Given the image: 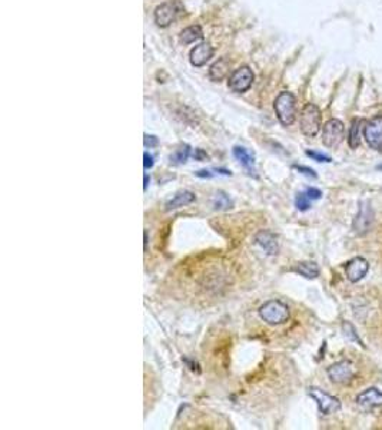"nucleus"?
<instances>
[{
  "label": "nucleus",
  "mask_w": 382,
  "mask_h": 430,
  "mask_svg": "<svg viewBox=\"0 0 382 430\" xmlns=\"http://www.w3.org/2000/svg\"><path fill=\"white\" fill-rule=\"evenodd\" d=\"M253 82V73L248 66H242L237 69L232 75L229 76L228 85L229 89L237 92V93H242L245 90H248L250 88V85Z\"/></svg>",
  "instance_id": "6e6552de"
},
{
  "label": "nucleus",
  "mask_w": 382,
  "mask_h": 430,
  "mask_svg": "<svg viewBox=\"0 0 382 430\" xmlns=\"http://www.w3.org/2000/svg\"><path fill=\"white\" fill-rule=\"evenodd\" d=\"M342 327H344V331H345V336H347V337H349V339H354V340L356 341V343H358L359 346L365 347V344L362 343L361 339L358 337V334L355 333V328H354V326L351 324V323H344V326H342Z\"/></svg>",
  "instance_id": "5701e85b"
},
{
  "label": "nucleus",
  "mask_w": 382,
  "mask_h": 430,
  "mask_svg": "<svg viewBox=\"0 0 382 430\" xmlns=\"http://www.w3.org/2000/svg\"><path fill=\"white\" fill-rule=\"evenodd\" d=\"M356 404L364 410H372L382 406V392L376 387H369L356 396Z\"/></svg>",
  "instance_id": "f8f14e48"
},
{
  "label": "nucleus",
  "mask_w": 382,
  "mask_h": 430,
  "mask_svg": "<svg viewBox=\"0 0 382 430\" xmlns=\"http://www.w3.org/2000/svg\"><path fill=\"white\" fill-rule=\"evenodd\" d=\"M295 205H296V208H298L299 211L305 212V211H308V209L311 208V198L306 195V192H301V194L296 195V198H295Z\"/></svg>",
  "instance_id": "4be33fe9"
},
{
  "label": "nucleus",
  "mask_w": 382,
  "mask_h": 430,
  "mask_svg": "<svg viewBox=\"0 0 382 430\" xmlns=\"http://www.w3.org/2000/svg\"><path fill=\"white\" fill-rule=\"evenodd\" d=\"M214 56V48L209 43H201L190 50V63L194 66H203Z\"/></svg>",
  "instance_id": "4468645a"
},
{
  "label": "nucleus",
  "mask_w": 382,
  "mask_h": 430,
  "mask_svg": "<svg viewBox=\"0 0 382 430\" xmlns=\"http://www.w3.org/2000/svg\"><path fill=\"white\" fill-rule=\"evenodd\" d=\"M196 175H198V177H201V178H210V177H214V173H210L209 171H206V169L196 172Z\"/></svg>",
  "instance_id": "7c9ffc66"
},
{
  "label": "nucleus",
  "mask_w": 382,
  "mask_h": 430,
  "mask_svg": "<svg viewBox=\"0 0 382 430\" xmlns=\"http://www.w3.org/2000/svg\"><path fill=\"white\" fill-rule=\"evenodd\" d=\"M369 263L364 257H355L345 265V274L351 283H358L368 274Z\"/></svg>",
  "instance_id": "9b49d317"
},
{
  "label": "nucleus",
  "mask_w": 382,
  "mask_h": 430,
  "mask_svg": "<svg viewBox=\"0 0 382 430\" xmlns=\"http://www.w3.org/2000/svg\"><path fill=\"white\" fill-rule=\"evenodd\" d=\"M305 192L311 200H320L321 197H322V192H321V189H318V188H308Z\"/></svg>",
  "instance_id": "cd10ccee"
},
{
  "label": "nucleus",
  "mask_w": 382,
  "mask_h": 430,
  "mask_svg": "<svg viewBox=\"0 0 382 430\" xmlns=\"http://www.w3.org/2000/svg\"><path fill=\"white\" fill-rule=\"evenodd\" d=\"M295 169L296 171H299L301 173H304V175H306V177H311V178H316V173H315V171L313 169H311V168H306V167H301V165H295Z\"/></svg>",
  "instance_id": "bb28decb"
},
{
  "label": "nucleus",
  "mask_w": 382,
  "mask_h": 430,
  "mask_svg": "<svg viewBox=\"0 0 382 430\" xmlns=\"http://www.w3.org/2000/svg\"><path fill=\"white\" fill-rule=\"evenodd\" d=\"M194 157L196 158V160H199V161L205 160V158H208V155L203 152L202 149H196V151H195V153H194Z\"/></svg>",
  "instance_id": "c756f323"
},
{
  "label": "nucleus",
  "mask_w": 382,
  "mask_h": 430,
  "mask_svg": "<svg viewBox=\"0 0 382 430\" xmlns=\"http://www.w3.org/2000/svg\"><path fill=\"white\" fill-rule=\"evenodd\" d=\"M203 37V33H202V29L196 25V26H189V28L183 29L181 33V42L188 45V43L196 42V41H201Z\"/></svg>",
  "instance_id": "aec40b11"
},
{
  "label": "nucleus",
  "mask_w": 382,
  "mask_h": 430,
  "mask_svg": "<svg viewBox=\"0 0 382 430\" xmlns=\"http://www.w3.org/2000/svg\"><path fill=\"white\" fill-rule=\"evenodd\" d=\"M234 157H235L248 171H250V169L253 168V165H255V157H253L248 149L242 148V146H235V148H234Z\"/></svg>",
  "instance_id": "a211bd4d"
},
{
  "label": "nucleus",
  "mask_w": 382,
  "mask_h": 430,
  "mask_svg": "<svg viewBox=\"0 0 382 430\" xmlns=\"http://www.w3.org/2000/svg\"><path fill=\"white\" fill-rule=\"evenodd\" d=\"M143 236H145V250H146V247H147V232H146V231Z\"/></svg>",
  "instance_id": "473e14b6"
},
{
  "label": "nucleus",
  "mask_w": 382,
  "mask_h": 430,
  "mask_svg": "<svg viewBox=\"0 0 382 430\" xmlns=\"http://www.w3.org/2000/svg\"><path fill=\"white\" fill-rule=\"evenodd\" d=\"M308 395L311 396L313 400L316 402L322 415H332L335 412L341 410L339 399L335 397V396H331L327 392L321 390V388L309 387L308 388Z\"/></svg>",
  "instance_id": "0eeeda50"
},
{
  "label": "nucleus",
  "mask_w": 382,
  "mask_h": 430,
  "mask_svg": "<svg viewBox=\"0 0 382 430\" xmlns=\"http://www.w3.org/2000/svg\"><path fill=\"white\" fill-rule=\"evenodd\" d=\"M188 157H189V148L186 146V148H183V149H181V151H178V152L175 153L174 157H171V160L176 161L178 164H183V162H186Z\"/></svg>",
  "instance_id": "393cba45"
},
{
  "label": "nucleus",
  "mask_w": 382,
  "mask_h": 430,
  "mask_svg": "<svg viewBox=\"0 0 382 430\" xmlns=\"http://www.w3.org/2000/svg\"><path fill=\"white\" fill-rule=\"evenodd\" d=\"M229 66L230 63L228 59H225V57L219 59L218 62H215L210 66V69H209V77H210L214 82H221L222 79H225V77L228 76V73H229Z\"/></svg>",
  "instance_id": "dca6fc26"
},
{
  "label": "nucleus",
  "mask_w": 382,
  "mask_h": 430,
  "mask_svg": "<svg viewBox=\"0 0 382 430\" xmlns=\"http://www.w3.org/2000/svg\"><path fill=\"white\" fill-rule=\"evenodd\" d=\"M279 122L284 126H291L296 119V99L291 92H281L273 104Z\"/></svg>",
  "instance_id": "f03ea898"
},
{
  "label": "nucleus",
  "mask_w": 382,
  "mask_h": 430,
  "mask_svg": "<svg viewBox=\"0 0 382 430\" xmlns=\"http://www.w3.org/2000/svg\"><path fill=\"white\" fill-rule=\"evenodd\" d=\"M149 182H151V178L147 177V175H145V184H143V189H147V185H149Z\"/></svg>",
  "instance_id": "2f4dec72"
},
{
  "label": "nucleus",
  "mask_w": 382,
  "mask_h": 430,
  "mask_svg": "<svg viewBox=\"0 0 382 430\" xmlns=\"http://www.w3.org/2000/svg\"><path fill=\"white\" fill-rule=\"evenodd\" d=\"M364 136L367 139L368 145L375 149L381 151L382 149V115H376L375 118L369 121L365 129H364Z\"/></svg>",
  "instance_id": "1a4fd4ad"
},
{
  "label": "nucleus",
  "mask_w": 382,
  "mask_h": 430,
  "mask_svg": "<svg viewBox=\"0 0 382 430\" xmlns=\"http://www.w3.org/2000/svg\"><path fill=\"white\" fill-rule=\"evenodd\" d=\"M295 271L301 274L302 277L308 278V280H313L320 276V267L318 264L313 261H302V263L296 264Z\"/></svg>",
  "instance_id": "f3484780"
},
{
  "label": "nucleus",
  "mask_w": 382,
  "mask_h": 430,
  "mask_svg": "<svg viewBox=\"0 0 382 430\" xmlns=\"http://www.w3.org/2000/svg\"><path fill=\"white\" fill-rule=\"evenodd\" d=\"M372 222H374V212H372L371 205L367 202H362L359 207V212L356 215V218L354 220V225H352L355 234H358V236L367 234Z\"/></svg>",
  "instance_id": "9d476101"
},
{
  "label": "nucleus",
  "mask_w": 382,
  "mask_h": 430,
  "mask_svg": "<svg viewBox=\"0 0 382 430\" xmlns=\"http://www.w3.org/2000/svg\"><path fill=\"white\" fill-rule=\"evenodd\" d=\"M258 312H259V317L271 326L284 324L289 319V307L279 300L266 301L264 305L259 307Z\"/></svg>",
  "instance_id": "f257e3e1"
},
{
  "label": "nucleus",
  "mask_w": 382,
  "mask_h": 430,
  "mask_svg": "<svg viewBox=\"0 0 382 430\" xmlns=\"http://www.w3.org/2000/svg\"><path fill=\"white\" fill-rule=\"evenodd\" d=\"M299 128L308 138H313L318 135L321 129V111L316 105L306 104L304 106L299 118Z\"/></svg>",
  "instance_id": "20e7f679"
},
{
  "label": "nucleus",
  "mask_w": 382,
  "mask_h": 430,
  "mask_svg": "<svg viewBox=\"0 0 382 430\" xmlns=\"http://www.w3.org/2000/svg\"><path fill=\"white\" fill-rule=\"evenodd\" d=\"M143 160H145L143 161V167H145V169H149V168L153 167V157L151 153H143Z\"/></svg>",
  "instance_id": "c85d7f7f"
},
{
  "label": "nucleus",
  "mask_w": 382,
  "mask_h": 430,
  "mask_svg": "<svg viewBox=\"0 0 382 430\" xmlns=\"http://www.w3.org/2000/svg\"><path fill=\"white\" fill-rule=\"evenodd\" d=\"M328 377L336 384H349L356 376L355 366L349 360H341L328 367Z\"/></svg>",
  "instance_id": "423d86ee"
},
{
  "label": "nucleus",
  "mask_w": 382,
  "mask_h": 430,
  "mask_svg": "<svg viewBox=\"0 0 382 430\" xmlns=\"http://www.w3.org/2000/svg\"><path fill=\"white\" fill-rule=\"evenodd\" d=\"M255 243L269 256H277L279 252L278 237L273 236L269 231H261L255 237Z\"/></svg>",
  "instance_id": "ddd939ff"
},
{
  "label": "nucleus",
  "mask_w": 382,
  "mask_h": 430,
  "mask_svg": "<svg viewBox=\"0 0 382 430\" xmlns=\"http://www.w3.org/2000/svg\"><path fill=\"white\" fill-rule=\"evenodd\" d=\"M185 14V6L179 0L165 2L155 9V22L160 28H166Z\"/></svg>",
  "instance_id": "7ed1b4c3"
},
{
  "label": "nucleus",
  "mask_w": 382,
  "mask_h": 430,
  "mask_svg": "<svg viewBox=\"0 0 382 430\" xmlns=\"http://www.w3.org/2000/svg\"><path fill=\"white\" fill-rule=\"evenodd\" d=\"M344 135H345V126L339 119H329L322 129V144L331 149L338 148L341 142L344 141Z\"/></svg>",
  "instance_id": "39448f33"
},
{
  "label": "nucleus",
  "mask_w": 382,
  "mask_h": 430,
  "mask_svg": "<svg viewBox=\"0 0 382 430\" xmlns=\"http://www.w3.org/2000/svg\"><path fill=\"white\" fill-rule=\"evenodd\" d=\"M361 119H354L352 121V125H351V129H349V135H348V144L352 149H356L359 144H361Z\"/></svg>",
  "instance_id": "6ab92c4d"
},
{
  "label": "nucleus",
  "mask_w": 382,
  "mask_h": 430,
  "mask_svg": "<svg viewBox=\"0 0 382 430\" xmlns=\"http://www.w3.org/2000/svg\"><path fill=\"white\" fill-rule=\"evenodd\" d=\"M306 155L309 158H312L313 161H316V162H332V158L329 155H325V153L315 152V151H306Z\"/></svg>",
  "instance_id": "b1692460"
},
{
  "label": "nucleus",
  "mask_w": 382,
  "mask_h": 430,
  "mask_svg": "<svg viewBox=\"0 0 382 430\" xmlns=\"http://www.w3.org/2000/svg\"><path fill=\"white\" fill-rule=\"evenodd\" d=\"M196 200V195L194 194V192H190V191H181V192H178L176 195H174V198L172 200H169V201L166 202V211H172V209H176V208H181V207H185V205H189V204H192V202Z\"/></svg>",
  "instance_id": "2eb2a0df"
},
{
  "label": "nucleus",
  "mask_w": 382,
  "mask_h": 430,
  "mask_svg": "<svg viewBox=\"0 0 382 430\" xmlns=\"http://www.w3.org/2000/svg\"><path fill=\"white\" fill-rule=\"evenodd\" d=\"M143 144H145L146 148H155V146H158L159 141H158L156 136H153V135H145Z\"/></svg>",
  "instance_id": "a878e982"
},
{
  "label": "nucleus",
  "mask_w": 382,
  "mask_h": 430,
  "mask_svg": "<svg viewBox=\"0 0 382 430\" xmlns=\"http://www.w3.org/2000/svg\"><path fill=\"white\" fill-rule=\"evenodd\" d=\"M234 207V202L225 192H216L214 197V208L218 211H226Z\"/></svg>",
  "instance_id": "412c9836"
}]
</instances>
